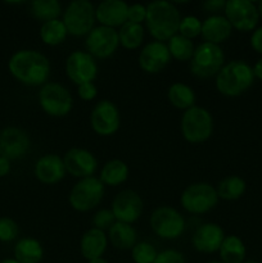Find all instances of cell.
Returning <instances> with one entry per match:
<instances>
[{
    "instance_id": "cell-38",
    "label": "cell",
    "mask_w": 262,
    "mask_h": 263,
    "mask_svg": "<svg viewBox=\"0 0 262 263\" xmlns=\"http://www.w3.org/2000/svg\"><path fill=\"white\" fill-rule=\"evenodd\" d=\"M154 263H186L185 256L176 249H164L158 252Z\"/></svg>"
},
{
    "instance_id": "cell-49",
    "label": "cell",
    "mask_w": 262,
    "mask_h": 263,
    "mask_svg": "<svg viewBox=\"0 0 262 263\" xmlns=\"http://www.w3.org/2000/svg\"><path fill=\"white\" fill-rule=\"evenodd\" d=\"M207 263H222L221 261H210V262H207Z\"/></svg>"
},
{
    "instance_id": "cell-12",
    "label": "cell",
    "mask_w": 262,
    "mask_h": 263,
    "mask_svg": "<svg viewBox=\"0 0 262 263\" xmlns=\"http://www.w3.org/2000/svg\"><path fill=\"white\" fill-rule=\"evenodd\" d=\"M64 71L67 77L79 86L85 82H94L98 77L99 66L97 59L86 50H73L67 57Z\"/></svg>"
},
{
    "instance_id": "cell-18",
    "label": "cell",
    "mask_w": 262,
    "mask_h": 263,
    "mask_svg": "<svg viewBox=\"0 0 262 263\" xmlns=\"http://www.w3.org/2000/svg\"><path fill=\"white\" fill-rule=\"evenodd\" d=\"M171 61V54L166 43L151 41L145 44L139 54V66L145 73L157 74L163 71Z\"/></svg>"
},
{
    "instance_id": "cell-25",
    "label": "cell",
    "mask_w": 262,
    "mask_h": 263,
    "mask_svg": "<svg viewBox=\"0 0 262 263\" xmlns=\"http://www.w3.org/2000/svg\"><path fill=\"white\" fill-rule=\"evenodd\" d=\"M108 240L115 248L121 251H131L138 243V233L130 223L116 222L108 230Z\"/></svg>"
},
{
    "instance_id": "cell-31",
    "label": "cell",
    "mask_w": 262,
    "mask_h": 263,
    "mask_svg": "<svg viewBox=\"0 0 262 263\" xmlns=\"http://www.w3.org/2000/svg\"><path fill=\"white\" fill-rule=\"evenodd\" d=\"M144 35H145V30H144L143 25L126 22L118 30L120 45L128 50H135V49L140 48L141 44L144 43Z\"/></svg>"
},
{
    "instance_id": "cell-47",
    "label": "cell",
    "mask_w": 262,
    "mask_h": 263,
    "mask_svg": "<svg viewBox=\"0 0 262 263\" xmlns=\"http://www.w3.org/2000/svg\"><path fill=\"white\" fill-rule=\"evenodd\" d=\"M257 8H258V13H259V18H262V0L257 4Z\"/></svg>"
},
{
    "instance_id": "cell-23",
    "label": "cell",
    "mask_w": 262,
    "mask_h": 263,
    "mask_svg": "<svg viewBox=\"0 0 262 263\" xmlns=\"http://www.w3.org/2000/svg\"><path fill=\"white\" fill-rule=\"evenodd\" d=\"M108 235L99 229L91 228L80 239V253L87 262L103 257L108 247Z\"/></svg>"
},
{
    "instance_id": "cell-34",
    "label": "cell",
    "mask_w": 262,
    "mask_h": 263,
    "mask_svg": "<svg viewBox=\"0 0 262 263\" xmlns=\"http://www.w3.org/2000/svg\"><path fill=\"white\" fill-rule=\"evenodd\" d=\"M156 247L148 241H138L131 249V258L134 263H154L157 258Z\"/></svg>"
},
{
    "instance_id": "cell-37",
    "label": "cell",
    "mask_w": 262,
    "mask_h": 263,
    "mask_svg": "<svg viewBox=\"0 0 262 263\" xmlns=\"http://www.w3.org/2000/svg\"><path fill=\"white\" fill-rule=\"evenodd\" d=\"M117 222L113 216L112 211L107 210V208H103V210H99L92 217V228L99 229L102 231H108L110 228H112L115 223Z\"/></svg>"
},
{
    "instance_id": "cell-24",
    "label": "cell",
    "mask_w": 262,
    "mask_h": 263,
    "mask_svg": "<svg viewBox=\"0 0 262 263\" xmlns=\"http://www.w3.org/2000/svg\"><path fill=\"white\" fill-rule=\"evenodd\" d=\"M13 258L20 263H40L44 258V247L32 236L21 238L13 248Z\"/></svg>"
},
{
    "instance_id": "cell-32",
    "label": "cell",
    "mask_w": 262,
    "mask_h": 263,
    "mask_svg": "<svg viewBox=\"0 0 262 263\" xmlns=\"http://www.w3.org/2000/svg\"><path fill=\"white\" fill-rule=\"evenodd\" d=\"M31 14L41 22L58 20L62 14V5L58 0H33L30 4Z\"/></svg>"
},
{
    "instance_id": "cell-20",
    "label": "cell",
    "mask_w": 262,
    "mask_h": 263,
    "mask_svg": "<svg viewBox=\"0 0 262 263\" xmlns=\"http://www.w3.org/2000/svg\"><path fill=\"white\" fill-rule=\"evenodd\" d=\"M66 166L62 157L55 153L41 156L33 166V175L36 179L45 185H55L66 176Z\"/></svg>"
},
{
    "instance_id": "cell-29",
    "label": "cell",
    "mask_w": 262,
    "mask_h": 263,
    "mask_svg": "<svg viewBox=\"0 0 262 263\" xmlns=\"http://www.w3.org/2000/svg\"><path fill=\"white\" fill-rule=\"evenodd\" d=\"M217 195L218 199L228 200H238L246 194L247 182L243 177L236 176V175H230L226 176L220 181L217 186Z\"/></svg>"
},
{
    "instance_id": "cell-22",
    "label": "cell",
    "mask_w": 262,
    "mask_h": 263,
    "mask_svg": "<svg viewBox=\"0 0 262 263\" xmlns=\"http://www.w3.org/2000/svg\"><path fill=\"white\" fill-rule=\"evenodd\" d=\"M231 32H233V27L225 15L212 14L203 21L200 36L205 43L220 45L230 37Z\"/></svg>"
},
{
    "instance_id": "cell-1",
    "label": "cell",
    "mask_w": 262,
    "mask_h": 263,
    "mask_svg": "<svg viewBox=\"0 0 262 263\" xmlns=\"http://www.w3.org/2000/svg\"><path fill=\"white\" fill-rule=\"evenodd\" d=\"M8 71L13 79L26 86H43L50 76V61L35 49H20L10 55Z\"/></svg>"
},
{
    "instance_id": "cell-9",
    "label": "cell",
    "mask_w": 262,
    "mask_h": 263,
    "mask_svg": "<svg viewBox=\"0 0 262 263\" xmlns=\"http://www.w3.org/2000/svg\"><path fill=\"white\" fill-rule=\"evenodd\" d=\"M63 23L68 35L74 37L87 36L95 27V7L89 0H74L67 5L63 13Z\"/></svg>"
},
{
    "instance_id": "cell-44",
    "label": "cell",
    "mask_w": 262,
    "mask_h": 263,
    "mask_svg": "<svg viewBox=\"0 0 262 263\" xmlns=\"http://www.w3.org/2000/svg\"><path fill=\"white\" fill-rule=\"evenodd\" d=\"M253 73H254V77H256V79L261 80L262 81V57L256 62V63H254Z\"/></svg>"
},
{
    "instance_id": "cell-27",
    "label": "cell",
    "mask_w": 262,
    "mask_h": 263,
    "mask_svg": "<svg viewBox=\"0 0 262 263\" xmlns=\"http://www.w3.org/2000/svg\"><path fill=\"white\" fill-rule=\"evenodd\" d=\"M218 256L222 263H243L247 256L246 244L238 235H226L218 249Z\"/></svg>"
},
{
    "instance_id": "cell-19",
    "label": "cell",
    "mask_w": 262,
    "mask_h": 263,
    "mask_svg": "<svg viewBox=\"0 0 262 263\" xmlns=\"http://www.w3.org/2000/svg\"><path fill=\"white\" fill-rule=\"evenodd\" d=\"M225 236V231L218 223L205 222L195 229L192 236V246L199 253L212 254L218 252Z\"/></svg>"
},
{
    "instance_id": "cell-40",
    "label": "cell",
    "mask_w": 262,
    "mask_h": 263,
    "mask_svg": "<svg viewBox=\"0 0 262 263\" xmlns=\"http://www.w3.org/2000/svg\"><path fill=\"white\" fill-rule=\"evenodd\" d=\"M77 95L84 102H91L97 98L98 87L94 82H85L77 86Z\"/></svg>"
},
{
    "instance_id": "cell-5",
    "label": "cell",
    "mask_w": 262,
    "mask_h": 263,
    "mask_svg": "<svg viewBox=\"0 0 262 263\" xmlns=\"http://www.w3.org/2000/svg\"><path fill=\"white\" fill-rule=\"evenodd\" d=\"M223 66H225V53L222 48L205 41L195 46L193 58L189 62L190 72L198 79L216 77Z\"/></svg>"
},
{
    "instance_id": "cell-48",
    "label": "cell",
    "mask_w": 262,
    "mask_h": 263,
    "mask_svg": "<svg viewBox=\"0 0 262 263\" xmlns=\"http://www.w3.org/2000/svg\"><path fill=\"white\" fill-rule=\"evenodd\" d=\"M243 263H259V262L253 261V259H246V261H244Z\"/></svg>"
},
{
    "instance_id": "cell-43",
    "label": "cell",
    "mask_w": 262,
    "mask_h": 263,
    "mask_svg": "<svg viewBox=\"0 0 262 263\" xmlns=\"http://www.w3.org/2000/svg\"><path fill=\"white\" fill-rule=\"evenodd\" d=\"M12 171V161L0 156V177H5Z\"/></svg>"
},
{
    "instance_id": "cell-35",
    "label": "cell",
    "mask_w": 262,
    "mask_h": 263,
    "mask_svg": "<svg viewBox=\"0 0 262 263\" xmlns=\"http://www.w3.org/2000/svg\"><path fill=\"white\" fill-rule=\"evenodd\" d=\"M202 23L203 21H200L195 15H185V17H181L177 33L184 36V37L193 40L197 36H200V32H202Z\"/></svg>"
},
{
    "instance_id": "cell-46",
    "label": "cell",
    "mask_w": 262,
    "mask_h": 263,
    "mask_svg": "<svg viewBox=\"0 0 262 263\" xmlns=\"http://www.w3.org/2000/svg\"><path fill=\"white\" fill-rule=\"evenodd\" d=\"M0 263H20L17 261L15 258H13V257H10V258H4L0 261Z\"/></svg>"
},
{
    "instance_id": "cell-21",
    "label": "cell",
    "mask_w": 262,
    "mask_h": 263,
    "mask_svg": "<svg viewBox=\"0 0 262 263\" xmlns=\"http://www.w3.org/2000/svg\"><path fill=\"white\" fill-rule=\"evenodd\" d=\"M128 4L122 0H104L95 8V18L100 26L116 28L127 22Z\"/></svg>"
},
{
    "instance_id": "cell-42",
    "label": "cell",
    "mask_w": 262,
    "mask_h": 263,
    "mask_svg": "<svg viewBox=\"0 0 262 263\" xmlns=\"http://www.w3.org/2000/svg\"><path fill=\"white\" fill-rule=\"evenodd\" d=\"M202 5L207 12L213 13V14H217V13L221 12V10L223 12L226 2L225 0H207V2L203 3Z\"/></svg>"
},
{
    "instance_id": "cell-45",
    "label": "cell",
    "mask_w": 262,
    "mask_h": 263,
    "mask_svg": "<svg viewBox=\"0 0 262 263\" xmlns=\"http://www.w3.org/2000/svg\"><path fill=\"white\" fill-rule=\"evenodd\" d=\"M87 263H109L107 261V259H104L103 257H100V258H97V259H91V261H89Z\"/></svg>"
},
{
    "instance_id": "cell-41",
    "label": "cell",
    "mask_w": 262,
    "mask_h": 263,
    "mask_svg": "<svg viewBox=\"0 0 262 263\" xmlns=\"http://www.w3.org/2000/svg\"><path fill=\"white\" fill-rule=\"evenodd\" d=\"M249 44H251L252 49H253L256 53L261 54L262 57V26H258V27L252 32L251 39H249Z\"/></svg>"
},
{
    "instance_id": "cell-26",
    "label": "cell",
    "mask_w": 262,
    "mask_h": 263,
    "mask_svg": "<svg viewBox=\"0 0 262 263\" xmlns=\"http://www.w3.org/2000/svg\"><path fill=\"white\" fill-rule=\"evenodd\" d=\"M130 176V168L127 163L122 159H110L105 162L100 168L99 180L104 184V186H118L127 181Z\"/></svg>"
},
{
    "instance_id": "cell-14",
    "label": "cell",
    "mask_w": 262,
    "mask_h": 263,
    "mask_svg": "<svg viewBox=\"0 0 262 263\" xmlns=\"http://www.w3.org/2000/svg\"><path fill=\"white\" fill-rule=\"evenodd\" d=\"M120 46L118 30L105 26H97L85 39V48L95 59H107L116 53Z\"/></svg>"
},
{
    "instance_id": "cell-7",
    "label": "cell",
    "mask_w": 262,
    "mask_h": 263,
    "mask_svg": "<svg viewBox=\"0 0 262 263\" xmlns=\"http://www.w3.org/2000/svg\"><path fill=\"white\" fill-rule=\"evenodd\" d=\"M218 195L216 187L208 182H194L184 189L180 195V204L192 215H203L217 205Z\"/></svg>"
},
{
    "instance_id": "cell-13",
    "label": "cell",
    "mask_w": 262,
    "mask_h": 263,
    "mask_svg": "<svg viewBox=\"0 0 262 263\" xmlns=\"http://www.w3.org/2000/svg\"><path fill=\"white\" fill-rule=\"evenodd\" d=\"M90 125L99 136L115 135L121 127V113L117 105L109 99L99 100L90 113Z\"/></svg>"
},
{
    "instance_id": "cell-30",
    "label": "cell",
    "mask_w": 262,
    "mask_h": 263,
    "mask_svg": "<svg viewBox=\"0 0 262 263\" xmlns=\"http://www.w3.org/2000/svg\"><path fill=\"white\" fill-rule=\"evenodd\" d=\"M39 33H40L41 41L49 46L61 45L68 36V31H67L63 21L59 20V18L41 23Z\"/></svg>"
},
{
    "instance_id": "cell-2",
    "label": "cell",
    "mask_w": 262,
    "mask_h": 263,
    "mask_svg": "<svg viewBox=\"0 0 262 263\" xmlns=\"http://www.w3.org/2000/svg\"><path fill=\"white\" fill-rule=\"evenodd\" d=\"M181 14L174 3L156 0L146 5L145 26L156 41L167 43L179 31Z\"/></svg>"
},
{
    "instance_id": "cell-33",
    "label": "cell",
    "mask_w": 262,
    "mask_h": 263,
    "mask_svg": "<svg viewBox=\"0 0 262 263\" xmlns=\"http://www.w3.org/2000/svg\"><path fill=\"white\" fill-rule=\"evenodd\" d=\"M166 44L170 54H171V58L176 59L179 62H190V59L193 58L195 45L190 39H186L176 33Z\"/></svg>"
},
{
    "instance_id": "cell-11",
    "label": "cell",
    "mask_w": 262,
    "mask_h": 263,
    "mask_svg": "<svg viewBox=\"0 0 262 263\" xmlns=\"http://www.w3.org/2000/svg\"><path fill=\"white\" fill-rule=\"evenodd\" d=\"M223 15L229 21L233 30L240 32H253L258 27V8L251 0H228L223 9Z\"/></svg>"
},
{
    "instance_id": "cell-8",
    "label": "cell",
    "mask_w": 262,
    "mask_h": 263,
    "mask_svg": "<svg viewBox=\"0 0 262 263\" xmlns=\"http://www.w3.org/2000/svg\"><path fill=\"white\" fill-rule=\"evenodd\" d=\"M104 192V184L100 181L99 177L91 176L81 179L69 192V205L77 212H89L100 204Z\"/></svg>"
},
{
    "instance_id": "cell-36",
    "label": "cell",
    "mask_w": 262,
    "mask_h": 263,
    "mask_svg": "<svg viewBox=\"0 0 262 263\" xmlns=\"http://www.w3.org/2000/svg\"><path fill=\"white\" fill-rule=\"evenodd\" d=\"M20 235V226L13 218L8 216L0 217V241L2 243H12L17 240Z\"/></svg>"
},
{
    "instance_id": "cell-4",
    "label": "cell",
    "mask_w": 262,
    "mask_h": 263,
    "mask_svg": "<svg viewBox=\"0 0 262 263\" xmlns=\"http://www.w3.org/2000/svg\"><path fill=\"white\" fill-rule=\"evenodd\" d=\"M213 127L215 123L210 110L198 105L185 110L180 121L182 138L190 144H202L207 141L212 136Z\"/></svg>"
},
{
    "instance_id": "cell-16",
    "label": "cell",
    "mask_w": 262,
    "mask_h": 263,
    "mask_svg": "<svg viewBox=\"0 0 262 263\" xmlns=\"http://www.w3.org/2000/svg\"><path fill=\"white\" fill-rule=\"evenodd\" d=\"M31 149V138L27 131L15 126L0 130V156L9 161L23 158Z\"/></svg>"
},
{
    "instance_id": "cell-17",
    "label": "cell",
    "mask_w": 262,
    "mask_h": 263,
    "mask_svg": "<svg viewBox=\"0 0 262 263\" xmlns=\"http://www.w3.org/2000/svg\"><path fill=\"white\" fill-rule=\"evenodd\" d=\"M67 174L77 179L94 176L98 171V159L94 153L85 148H71L63 157Z\"/></svg>"
},
{
    "instance_id": "cell-15",
    "label": "cell",
    "mask_w": 262,
    "mask_h": 263,
    "mask_svg": "<svg viewBox=\"0 0 262 263\" xmlns=\"http://www.w3.org/2000/svg\"><path fill=\"white\" fill-rule=\"evenodd\" d=\"M143 199L139 193L131 189L121 190L120 193H117V195L113 198L112 207H110V211L117 222L130 223V225L140 218V216L143 215Z\"/></svg>"
},
{
    "instance_id": "cell-6",
    "label": "cell",
    "mask_w": 262,
    "mask_h": 263,
    "mask_svg": "<svg viewBox=\"0 0 262 263\" xmlns=\"http://www.w3.org/2000/svg\"><path fill=\"white\" fill-rule=\"evenodd\" d=\"M39 105L50 117H66L73 108V98L69 90L58 82H46L38 95Z\"/></svg>"
},
{
    "instance_id": "cell-28",
    "label": "cell",
    "mask_w": 262,
    "mask_h": 263,
    "mask_svg": "<svg viewBox=\"0 0 262 263\" xmlns=\"http://www.w3.org/2000/svg\"><path fill=\"white\" fill-rule=\"evenodd\" d=\"M167 99L171 103V105L185 112L189 108L194 107L197 97H195L194 89L189 85L184 82H175L170 85L167 90Z\"/></svg>"
},
{
    "instance_id": "cell-3",
    "label": "cell",
    "mask_w": 262,
    "mask_h": 263,
    "mask_svg": "<svg viewBox=\"0 0 262 263\" xmlns=\"http://www.w3.org/2000/svg\"><path fill=\"white\" fill-rule=\"evenodd\" d=\"M253 67L243 59L225 63L216 76V89L223 97L236 98L243 95L254 82Z\"/></svg>"
},
{
    "instance_id": "cell-39",
    "label": "cell",
    "mask_w": 262,
    "mask_h": 263,
    "mask_svg": "<svg viewBox=\"0 0 262 263\" xmlns=\"http://www.w3.org/2000/svg\"><path fill=\"white\" fill-rule=\"evenodd\" d=\"M145 18H146V5L140 4V3L128 5L127 22L141 25L143 22H145Z\"/></svg>"
},
{
    "instance_id": "cell-10",
    "label": "cell",
    "mask_w": 262,
    "mask_h": 263,
    "mask_svg": "<svg viewBox=\"0 0 262 263\" xmlns=\"http://www.w3.org/2000/svg\"><path fill=\"white\" fill-rule=\"evenodd\" d=\"M149 225L157 236L164 240L179 239L185 231V218L181 213L169 205H161L152 212Z\"/></svg>"
}]
</instances>
